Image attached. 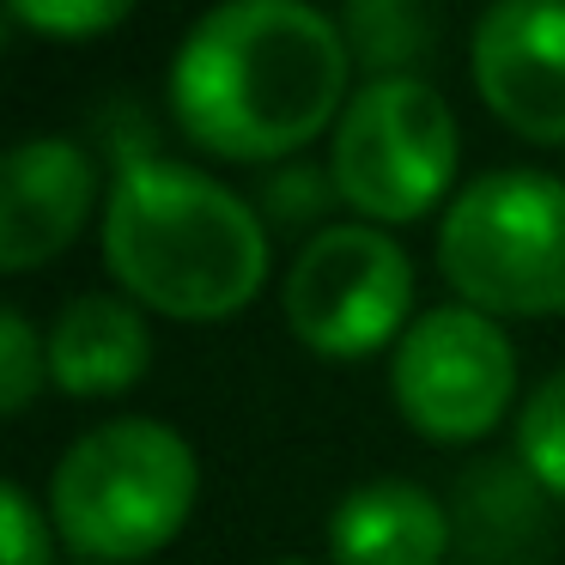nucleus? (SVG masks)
Returning a JSON list of instances; mask_svg holds the SVG:
<instances>
[{
	"instance_id": "nucleus-13",
	"label": "nucleus",
	"mask_w": 565,
	"mask_h": 565,
	"mask_svg": "<svg viewBox=\"0 0 565 565\" xmlns=\"http://www.w3.org/2000/svg\"><path fill=\"white\" fill-rule=\"evenodd\" d=\"M516 456L541 487L565 499V365L529 390L523 414H516Z\"/></svg>"
},
{
	"instance_id": "nucleus-5",
	"label": "nucleus",
	"mask_w": 565,
	"mask_h": 565,
	"mask_svg": "<svg viewBox=\"0 0 565 565\" xmlns=\"http://www.w3.org/2000/svg\"><path fill=\"white\" fill-rule=\"evenodd\" d=\"M329 177L347 207L402 225L438 207L456 183V116L419 74H383L347 98L329 135Z\"/></svg>"
},
{
	"instance_id": "nucleus-12",
	"label": "nucleus",
	"mask_w": 565,
	"mask_h": 565,
	"mask_svg": "<svg viewBox=\"0 0 565 565\" xmlns=\"http://www.w3.org/2000/svg\"><path fill=\"white\" fill-rule=\"evenodd\" d=\"M341 31L353 62L371 67V79L407 74V62H419L431 50V19L414 0H353L341 13Z\"/></svg>"
},
{
	"instance_id": "nucleus-18",
	"label": "nucleus",
	"mask_w": 565,
	"mask_h": 565,
	"mask_svg": "<svg viewBox=\"0 0 565 565\" xmlns=\"http://www.w3.org/2000/svg\"><path fill=\"white\" fill-rule=\"evenodd\" d=\"M280 565H310V559H280Z\"/></svg>"
},
{
	"instance_id": "nucleus-2",
	"label": "nucleus",
	"mask_w": 565,
	"mask_h": 565,
	"mask_svg": "<svg viewBox=\"0 0 565 565\" xmlns=\"http://www.w3.org/2000/svg\"><path fill=\"white\" fill-rule=\"evenodd\" d=\"M104 262L135 305L213 322L262 292L268 225L232 183L195 164L135 152L104 201Z\"/></svg>"
},
{
	"instance_id": "nucleus-8",
	"label": "nucleus",
	"mask_w": 565,
	"mask_h": 565,
	"mask_svg": "<svg viewBox=\"0 0 565 565\" xmlns=\"http://www.w3.org/2000/svg\"><path fill=\"white\" fill-rule=\"evenodd\" d=\"M468 74L499 122L565 147V0H499L475 19Z\"/></svg>"
},
{
	"instance_id": "nucleus-11",
	"label": "nucleus",
	"mask_w": 565,
	"mask_h": 565,
	"mask_svg": "<svg viewBox=\"0 0 565 565\" xmlns=\"http://www.w3.org/2000/svg\"><path fill=\"white\" fill-rule=\"evenodd\" d=\"M152 365L147 310L122 292H79L50 322V377L67 395H122Z\"/></svg>"
},
{
	"instance_id": "nucleus-10",
	"label": "nucleus",
	"mask_w": 565,
	"mask_h": 565,
	"mask_svg": "<svg viewBox=\"0 0 565 565\" xmlns=\"http://www.w3.org/2000/svg\"><path fill=\"white\" fill-rule=\"evenodd\" d=\"M444 547H450V516L438 492H426L419 480H359L329 511L334 565H438Z\"/></svg>"
},
{
	"instance_id": "nucleus-1",
	"label": "nucleus",
	"mask_w": 565,
	"mask_h": 565,
	"mask_svg": "<svg viewBox=\"0 0 565 565\" xmlns=\"http://www.w3.org/2000/svg\"><path fill=\"white\" fill-rule=\"evenodd\" d=\"M341 19L310 0H225L183 31L171 62V110L195 147L220 159H298V147L347 110Z\"/></svg>"
},
{
	"instance_id": "nucleus-7",
	"label": "nucleus",
	"mask_w": 565,
	"mask_h": 565,
	"mask_svg": "<svg viewBox=\"0 0 565 565\" xmlns=\"http://www.w3.org/2000/svg\"><path fill=\"white\" fill-rule=\"evenodd\" d=\"M390 390L407 426L438 444H468L492 431L516 390V347L487 310L438 305L419 310L395 341Z\"/></svg>"
},
{
	"instance_id": "nucleus-14",
	"label": "nucleus",
	"mask_w": 565,
	"mask_h": 565,
	"mask_svg": "<svg viewBox=\"0 0 565 565\" xmlns=\"http://www.w3.org/2000/svg\"><path fill=\"white\" fill-rule=\"evenodd\" d=\"M50 377V334L31 329L25 310H0V414H25Z\"/></svg>"
},
{
	"instance_id": "nucleus-9",
	"label": "nucleus",
	"mask_w": 565,
	"mask_h": 565,
	"mask_svg": "<svg viewBox=\"0 0 565 565\" xmlns=\"http://www.w3.org/2000/svg\"><path fill=\"white\" fill-rule=\"evenodd\" d=\"M98 201V164L67 135H31L0 159V268L31 274L79 237Z\"/></svg>"
},
{
	"instance_id": "nucleus-19",
	"label": "nucleus",
	"mask_w": 565,
	"mask_h": 565,
	"mask_svg": "<svg viewBox=\"0 0 565 565\" xmlns=\"http://www.w3.org/2000/svg\"><path fill=\"white\" fill-rule=\"evenodd\" d=\"M86 565H92V559H86Z\"/></svg>"
},
{
	"instance_id": "nucleus-3",
	"label": "nucleus",
	"mask_w": 565,
	"mask_h": 565,
	"mask_svg": "<svg viewBox=\"0 0 565 565\" xmlns=\"http://www.w3.org/2000/svg\"><path fill=\"white\" fill-rule=\"evenodd\" d=\"M201 492V462L189 438L164 419L122 414L79 431L50 480L55 535L92 565H122L159 553L189 523Z\"/></svg>"
},
{
	"instance_id": "nucleus-4",
	"label": "nucleus",
	"mask_w": 565,
	"mask_h": 565,
	"mask_svg": "<svg viewBox=\"0 0 565 565\" xmlns=\"http://www.w3.org/2000/svg\"><path fill=\"white\" fill-rule=\"evenodd\" d=\"M438 268L487 317L565 310V177L529 164L468 177L438 220Z\"/></svg>"
},
{
	"instance_id": "nucleus-15",
	"label": "nucleus",
	"mask_w": 565,
	"mask_h": 565,
	"mask_svg": "<svg viewBox=\"0 0 565 565\" xmlns=\"http://www.w3.org/2000/svg\"><path fill=\"white\" fill-rule=\"evenodd\" d=\"M7 19L31 31H50V38H98V31L128 19V0H13Z\"/></svg>"
},
{
	"instance_id": "nucleus-17",
	"label": "nucleus",
	"mask_w": 565,
	"mask_h": 565,
	"mask_svg": "<svg viewBox=\"0 0 565 565\" xmlns=\"http://www.w3.org/2000/svg\"><path fill=\"white\" fill-rule=\"evenodd\" d=\"M341 195L334 189V177L329 171H305V164H292V171H280V177H268V189H262V201H268V213L280 225H298V220H317L329 201Z\"/></svg>"
},
{
	"instance_id": "nucleus-6",
	"label": "nucleus",
	"mask_w": 565,
	"mask_h": 565,
	"mask_svg": "<svg viewBox=\"0 0 565 565\" xmlns=\"http://www.w3.org/2000/svg\"><path fill=\"white\" fill-rule=\"evenodd\" d=\"M414 262L383 225H322L298 244L280 280L286 329L322 359H365L402 341Z\"/></svg>"
},
{
	"instance_id": "nucleus-16",
	"label": "nucleus",
	"mask_w": 565,
	"mask_h": 565,
	"mask_svg": "<svg viewBox=\"0 0 565 565\" xmlns=\"http://www.w3.org/2000/svg\"><path fill=\"white\" fill-rule=\"evenodd\" d=\"M0 547L7 565H50V516L31 504L19 480H0Z\"/></svg>"
}]
</instances>
